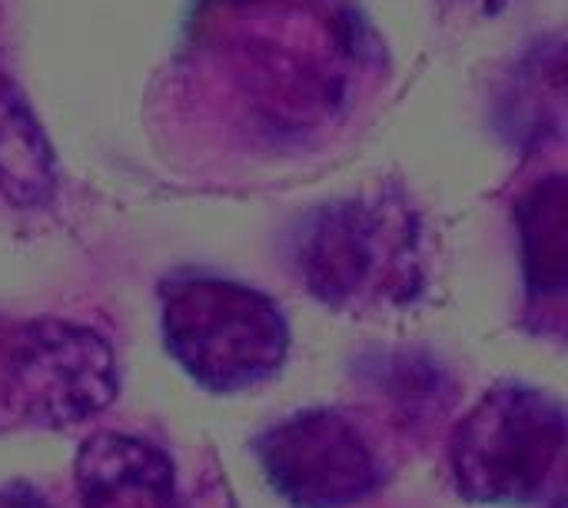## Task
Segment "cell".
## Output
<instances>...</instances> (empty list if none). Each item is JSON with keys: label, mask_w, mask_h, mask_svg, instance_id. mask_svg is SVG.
I'll return each mask as SVG.
<instances>
[{"label": "cell", "mask_w": 568, "mask_h": 508, "mask_svg": "<svg viewBox=\"0 0 568 508\" xmlns=\"http://www.w3.org/2000/svg\"><path fill=\"white\" fill-rule=\"evenodd\" d=\"M476 3H479L483 10H489V13H493V10H496V7H503L506 0H476Z\"/></svg>", "instance_id": "cell-10"}, {"label": "cell", "mask_w": 568, "mask_h": 508, "mask_svg": "<svg viewBox=\"0 0 568 508\" xmlns=\"http://www.w3.org/2000/svg\"><path fill=\"white\" fill-rule=\"evenodd\" d=\"M383 213L363 203H336L320 210L296 250V263L310 289L333 303H353L379 273V260L393 253V236Z\"/></svg>", "instance_id": "cell-5"}, {"label": "cell", "mask_w": 568, "mask_h": 508, "mask_svg": "<svg viewBox=\"0 0 568 508\" xmlns=\"http://www.w3.org/2000/svg\"><path fill=\"white\" fill-rule=\"evenodd\" d=\"M449 466L459 496L486 506L542 502L566 466V409L556 396L506 383L459 423Z\"/></svg>", "instance_id": "cell-1"}, {"label": "cell", "mask_w": 568, "mask_h": 508, "mask_svg": "<svg viewBox=\"0 0 568 508\" xmlns=\"http://www.w3.org/2000/svg\"><path fill=\"white\" fill-rule=\"evenodd\" d=\"M270 486L296 508H349L376 492L383 469L359 433L339 413H300L256 443Z\"/></svg>", "instance_id": "cell-4"}, {"label": "cell", "mask_w": 568, "mask_h": 508, "mask_svg": "<svg viewBox=\"0 0 568 508\" xmlns=\"http://www.w3.org/2000/svg\"><path fill=\"white\" fill-rule=\"evenodd\" d=\"M163 336L170 356L213 393L266 383L290 349L283 309L266 293L216 276L166 283Z\"/></svg>", "instance_id": "cell-2"}, {"label": "cell", "mask_w": 568, "mask_h": 508, "mask_svg": "<svg viewBox=\"0 0 568 508\" xmlns=\"http://www.w3.org/2000/svg\"><path fill=\"white\" fill-rule=\"evenodd\" d=\"M519 230L532 296H559L568 276V193L562 176L542 180L523 200Z\"/></svg>", "instance_id": "cell-8"}, {"label": "cell", "mask_w": 568, "mask_h": 508, "mask_svg": "<svg viewBox=\"0 0 568 508\" xmlns=\"http://www.w3.org/2000/svg\"><path fill=\"white\" fill-rule=\"evenodd\" d=\"M116 396V359L87 326L37 319L0 336V406L27 423L73 426Z\"/></svg>", "instance_id": "cell-3"}, {"label": "cell", "mask_w": 568, "mask_h": 508, "mask_svg": "<svg viewBox=\"0 0 568 508\" xmlns=\"http://www.w3.org/2000/svg\"><path fill=\"white\" fill-rule=\"evenodd\" d=\"M73 479L83 508H180L173 463L133 436H90L77 453Z\"/></svg>", "instance_id": "cell-6"}, {"label": "cell", "mask_w": 568, "mask_h": 508, "mask_svg": "<svg viewBox=\"0 0 568 508\" xmlns=\"http://www.w3.org/2000/svg\"><path fill=\"white\" fill-rule=\"evenodd\" d=\"M0 508H50L33 489L27 486H10L0 492Z\"/></svg>", "instance_id": "cell-9"}, {"label": "cell", "mask_w": 568, "mask_h": 508, "mask_svg": "<svg viewBox=\"0 0 568 508\" xmlns=\"http://www.w3.org/2000/svg\"><path fill=\"white\" fill-rule=\"evenodd\" d=\"M53 186V150L27 96L0 70V193L17 206H43Z\"/></svg>", "instance_id": "cell-7"}]
</instances>
